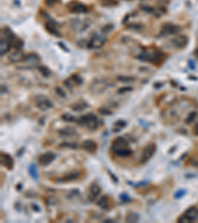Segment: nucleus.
I'll list each match as a JSON object with an SVG mask.
<instances>
[{
    "instance_id": "nucleus-1",
    "label": "nucleus",
    "mask_w": 198,
    "mask_h": 223,
    "mask_svg": "<svg viewBox=\"0 0 198 223\" xmlns=\"http://www.w3.org/2000/svg\"><path fill=\"white\" fill-rule=\"evenodd\" d=\"M112 151L119 157H128L132 154L129 143L122 137H118L112 143Z\"/></svg>"
},
{
    "instance_id": "nucleus-2",
    "label": "nucleus",
    "mask_w": 198,
    "mask_h": 223,
    "mask_svg": "<svg viewBox=\"0 0 198 223\" xmlns=\"http://www.w3.org/2000/svg\"><path fill=\"white\" fill-rule=\"evenodd\" d=\"M76 122L78 123V125L80 126H85L87 127V129L89 130H96L97 127H98V119L97 117L92 114V113H88L86 115H83L81 116L79 119L76 120Z\"/></svg>"
},
{
    "instance_id": "nucleus-3",
    "label": "nucleus",
    "mask_w": 198,
    "mask_h": 223,
    "mask_svg": "<svg viewBox=\"0 0 198 223\" xmlns=\"http://www.w3.org/2000/svg\"><path fill=\"white\" fill-rule=\"evenodd\" d=\"M198 218V208L192 206L183 213L181 217L178 218V222H192Z\"/></svg>"
},
{
    "instance_id": "nucleus-4",
    "label": "nucleus",
    "mask_w": 198,
    "mask_h": 223,
    "mask_svg": "<svg viewBox=\"0 0 198 223\" xmlns=\"http://www.w3.org/2000/svg\"><path fill=\"white\" fill-rule=\"evenodd\" d=\"M35 105L41 109V110H47V109L53 107V102H52L48 97H46L45 95L39 94L35 97Z\"/></svg>"
},
{
    "instance_id": "nucleus-5",
    "label": "nucleus",
    "mask_w": 198,
    "mask_h": 223,
    "mask_svg": "<svg viewBox=\"0 0 198 223\" xmlns=\"http://www.w3.org/2000/svg\"><path fill=\"white\" fill-rule=\"evenodd\" d=\"M162 53L159 51L155 52H145V53L141 54L139 56V59L142 61H151V63H158V61L162 59Z\"/></svg>"
},
{
    "instance_id": "nucleus-6",
    "label": "nucleus",
    "mask_w": 198,
    "mask_h": 223,
    "mask_svg": "<svg viewBox=\"0 0 198 223\" xmlns=\"http://www.w3.org/2000/svg\"><path fill=\"white\" fill-rule=\"evenodd\" d=\"M108 87V83L104 79H95L90 84V90L93 93H101Z\"/></svg>"
},
{
    "instance_id": "nucleus-7",
    "label": "nucleus",
    "mask_w": 198,
    "mask_h": 223,
    "mask_svg": "<svg viewBox=\"0 0 198 223\" xmlns=\"http://www.w3.org/2000/svg\"><path fill=\"white\" fill-rule=\"evenodd\" d=\"M155 149H157V147H155V145L154 143H151L148 146H146L144 151H143L142 157H141V163L144 164L146 162H148V161L153 157V155L155 154Z\"/></svg>"
},
{
    "instance_id": "nucleus-8",
    "label": "nucleus",
    "mask_w": 198,
    "mask_h": 223,
    "mask_svg": "<svg viewBox=\"0 0 198 223\" xmlns=\"http://www.w3.org/2000/svg\"><path fill=\"white\" fill-rule=\"evenodd\" d=\"M105 44V39L99 35H93L91 40L88 42V48L89 49H99Z\"/></svg>"
},
{
    "instance_id": "nucleus-9",
    "label": "nucleus",
    "mask_w": 198,
    "mask_h": 223,
    "mask_svg": "<svg viewBox=\"0 0 198 223\" xmlns=\"http://www.w3.org/2000/svg\"><path fill=\"white\" fill-rule=\"evenodd\" d=\"M180 30V27H178L176 25L171 24V23H167L162 27V35L163 36H167V35H173L176 34V33Z\"/></svg>"
},
{
    "instance_id": "nucleus-10",
    "label": "nucleus",
    "mask_w": 198,
    "mask_h": 223,
    "mask_svg": "<svg viewBox=\"0 0 198 223\" xmlns=\"http://www.w3.org/2000/svg\"><path fill=\"white\" fill-rule=\"evenodd\" d=\"M56 158V155L52 152H48V153L42 154L39 158H38V162L41 166H48L50 165Z\"/></svg>"
},
{
    "instance_id": "nucleus-11",
    "label": "nucleus",
    "mask_w": 198,
    "mask_h": 223,
    "mask_svg": "<svg viewBox=\"0 0 198 223\" xmlns=\"http://www.w3.org/2000/svg\"><path fill=\"white\" fill-rule=\"evenodd\" d=\"M69 10L73 13H85L87 12V6L83 3L79 2H72L69 5Z\"/></svg>"
},
{
    "instance_id": "nucleus-12",
    "label": "nucleus",
    "mask_w": 198,
    "mask_h": 223,
    "mask_svg": "<svg viewBox=\"0 0 198 223\" xmlns=\"http://www.w3.org/2000/svg\"><path fill=\"white\" fill-rule=\"evenodd\" d=\"M1 164L6 169H8L9 170H11L13 169V166H14L13 158L9 154L1 153Z\"/></svg>"
},
{
    "instance_id": "nucleus-13",
    "label": "nucleus",
    "mask_w": 198,
    "mask_h": 223,
    "mask_svg": "<svg viewBox=\"0 0 198 223\" xmlns=\"http://www.w3.org/2000/svg\"><path fill=\"white\" fill-rule=\"evenodd\" d=\"M11 43L9 41L8 38L4 37L1 39V43H0V54L1 56H4L6 55L9 51H10V48H11Z\"/></svg>"
},
{
    "instance_id": "nucleus-14",
    "label": "nucleus",
    "mask_w": 198,
    "mask_h": 223,
    "mask_svg": "<svg viewBox=\"0 0 198 223\" xmlns=\"http://www.w3.org/2000/svg\"><path fill=\"white\" fill-rule=\"evenodd\" d=\"M82 149L88 153H95L97 150V144L93 140H85L82 143Z\"/></svg>"
},
{
    "instance_id": "nucleus-15",
    "label": "nucleus",
    "mask_w": 198,
    "mask_h": 223,
    "mask_svg": "<svg viewBox=\"0 0 198 223\" xmlns=\"http://www.w3.org/2000/svg\"><path fill=\"white\" fill-rule=\"evenodd\" d=\"M26 56L21 52V50H16L14 53H12L10 56H9V61H12V63H20V61H23L25 60Z\"/></svg>"
},
{
    "instance_id": "nucleus-16",
    "label": "nucleus",
    "mask_w": 198,
    "mask_h": 223,
    "mask_svg": "<svg viewBox=\"0 0 198 223\" xmlns=\"http://www.w3.org/2000/svg\"><path fill=\"white\" fill-rule=\"evenodd\" d=\"M172 44L175 48H179V49L184 48V47L187 45V37L183 36V35L177 36L176 38H174L172 40Z\"/></svg>"
},
{
    "instance_id": "nucleus-17",
    "label": "nucleus",
    "mask_w": 198,
    "mask_h": 223,
    "mask_svg": "<svg viewBox=\"0 0 198 223\" xmlns=\"http://www.w3.org/2000/svg\"><path fill=\"white\" fill-rule=\"evenodd\" d=\"M100 192H101L100 187H99L97 183H93L90 187V189H89V196H88L89 200L93 201L94 199L97 198V196L100 194Z\"/></svg>"
},
{
    "instance_id": "nucleus-18",
    "label": "nucleus",
    "mask_w": 198,
    "mask_h": 223,
    "mask_svg": "<svg viewBox=\"0 0 198 223\" xmlns=\"http://www.w3.org/2000/svg\"><path fill=\"white\" fill-rule=\"evenodd\" d=\"M97 204L99 207H101L102 209H110L111 208V202H110V199L107 196H103L99 198V200L97 201Z\"/></svg>"
},
{
    "instance_id": "nucleus-19",
    "label": "nucleus",
    "mask_w": 198,
    "mask_h": 223,
    "mask_svg": "<svg viewBox=\"0 0 198 223\" xmlns=\"http://www.w3.org/2000/svg\"><path fill=\"white\" fill-rule=\"evenodd\" d=\"M46 29L49 31V33L51 34H54L56 36H60V34L58 33V29H56V23H55L54 21H49L46 23Z\"/></svg>"
},
{
    "instance_id": "nucleus-20",
    "label": "nucleus",
    "mask_w": 198,
    "mask_h": 223,
    "mask_svg": "<svg viewBox=\"0 0 198 223\" xmlns=\"http://www.w3.org/2000/svg\"><path fill=\"white\" fill-rule=\"evenodd\" d=\"M59 133L62 137H70L76 134V131H75V129L72 127H65L60 130Z\"/></svg>"
},
{
    "instance_id": "nucleus-21",
    "label": "nucleus",
    "mask_w": 198,
    "mask_h": 223,
    "mask_svg": "<svg viewBox=\"0 0 198 223\" xmlns=\"http://www.w3.org/2000/svg\"><path fill=\"white\" fill-rule=\"evenodd\" d=\"M79 177H80V173L78 172H74V173H70L68 174L67 175H64L63 179H60V182H70V181H74V179H77Z\"/></svg>"
},
{
    "instance_id": "nucleus-22",
    "label": "nucleus",
    "mask_w": 198,
    "mask_h": 223,
    "mask_svg": "<svg viewBox=\"0 0 198 223\" xmlns=\"http://www.w3.org/2000/svg\"><path fill=\"white\" fill-rule=\"evenodd\" d=\"M28 172H29L30 175L34 179H38V178H39V175H38V170H37V168L35 165H31L30 167L28 168Z\"/></svg>"
},
{
    "instance_id": "nucleus-23",
    "label": "nucleus",
    "mask_w": 198,
    "mask_h": 223,
    "mask_svg": "<svg viewBox=\"0 0 198 223\" xmlns=\"http://www.w3.org/2000/svg\"><path fill=\"white\" fill-rule=\"evenodd\" d=\"M127 123L123 120H118L117 122H115L114 124V132H119L120 130H122L123 128L126 126Z\"/></svg>"
},
{
    "instance_id": "nucleus-24",
    "label": "nucleus",
    "mask_w": 198,
    "mask_h": 223,
    "mask_svg": "<svg viewBox=\"0 0 198 223\" xmlns=\"http://www.w3.org/2000/svg\"><path fill=\"white\" fill-rule=\"evenodd\" d=\"M39 60H40L39 57L37 55H29V56H26L24 61H28V63H30V64H36Z\"/></svg>"
},
{
    "instance_id": "nucleus-25",
    "label": "nucleus",
    "mask_w": 198,
    "mask_h": 223,
    "mask_svg": "<svg viewBox=\"0 0 198 223\" xmlns=\"http://www.w3.org/2000/svg\"><path fill=\"white\" fill-rule=\"evenodd\" d=\"M196 117H197V112L196 111H192L191 113H189L188 116L186 117V119H185L186 124H191V123L195 120Z\"/></svg>"
},
{
    "instance_id": "nucleus-26",
    "label": "nucleus",
    "mask_w": 198,
    "mask_h": 223,
    "mask_svg": "<svg viewBox=\"0 0 198 223\" xmlns=\"http://www.w3.org/2000/svg\"><path fill=\"white\" fill-rule=\"evenodd\" d=\"M100 2L103 6H108V7L115 6L118 4V2L116 1V0H100Z\"/></svg>"
},
{
    "instance_id": "nucleus-27",
    "label": "nucleus",
    "mask_w": 198,
    "mask_h": 223,
    "mask_svg": "<svg viewBox=\"0 0 198 223\" xmlns=\"http://www.w3.org/2000/svg\"><path fill=\"white\" fill-rule=\"evenodd\" d=\"M62 119L64 121H67V122H73V121H76L77 119L75 118L74 116L70 115L69 113H64V114L62 115Z\"/></svg>"
},
{
    "instance_id": "nucleus-28",
    "label": "nucleus",
    "mask_w": 198,
    "mask_h": 223,
    "mask_svg": "<svg viewBox=\"0 0 198 223\" xmlns=\"http://www.w3.org/2000/svg\"><path fill=\"white\" fill-rule=\"evenodd\" d=\"M139 219V216L135 214V213H129L126 217V221L127 222H137Z\"/></svg>"
},
{
    "instance_id": "nucleus-29",
    "label": "nucleus",
    "mask_w": 198,
    "mask_h": 223,
    "mask_svg": "<svg viewBox=\"0 0 198 223\" xmlns=\"http://www.w3.org/2000/svg\"><path fill=\"white\" fill-rule=\"evenodd\" d=\"M87 107V104L85 102H81V103H76L74 106H72V109L73 110H76V111H81L83 109H85Z\"/></svg>"
},
{
    "instance_id": "nucleus-30",
    "label": "nucleus",
    "mask_w": 198,
    "mask_h": 223,
    "mask_svg": "<svg viewBox=\"0 0 198 223\" xmlns=\"http://www.w3.org/2000/svg\"><path fill=\"white\" fill-rule=\"evenodd\" d=\"M70 78L72 79V82L75 85H80L82 83V78L79 77L78 74H72V77H70Z\"/></svg>"
},
{
    "instance_id": "nucleus-31",
    "label": "nucleus",
    "mask_w": 198,
    "mask_h": 223,
    "mask_svg": "<svg viewBox=\"0 0 198 223\" xmlns=\"http://www.w3.org/2000/svg\"><path fill=\"white\" fill-rule=\"evenodd\" d=\"M39 70L41 72V74L44 75V77H49V75L51 74V70L47 68V66H44V65H41V66H39Z\"/></svg>"
},
{
    "instance_id": "nucleus-32",
    "label": "nucleus",
    "mask_w": 198,
    "mask_h": 223,
    "mask_svg": "<svg viewBox=\"0 0 198 223\" xmlns=\"http://www.w3.org/2000/svg\"><path fill=\"white\" fill-rule=\"evenodd\" d=\"M118 80H119V82H133L134 78H131V77H118Z\"/></svg>"
},
{
    "instance_id": "nucleus-33",
    "label": "nucleus",
    "mask_w": 198,
    "mask_h": 223,
    "mask_svg": "<svg viewBox=\"0 0 198 223\" xmlns=\"http://www.w3.org/2000/svg\"><path fill=\"white\" fill-rule=\"evenodd\" d=\"M113 28H114V26H113L112 24H107L106 26H104L102 28V32L103 33H109L110 31L113 30Z\"/></svg>"
},
{
    "instance_id": "nucleus-34",
    "label": "nucleus",
    "mask_w": 198,
    "mask_h": 223,
    "mask_svg": "<svg viewBox=\"0 0 198 223\" xmlns=\"http://www.w3.org/2000/svg\"><path fill=\"white\" fill-rule=\"evenodd\" d=\"M185 194V191L184 189H180V191H178L177 192H175V194H174V197L175 198H180L181 196H183Z\"/></svg>"
},
{
    "instance_id": "nucleus-35",
    "label": "nucleus",
    "mask_w": 198,
    "mask_h": 223,
    "mask_svg": "<svg viewBox=\"0 0 198 223\" xmlns=\"http://www.w3.org/2000/svg\"><path fill=\"white\" fill-rule=\"evenodd\" d=\"M141 9H142L143 11H147V12H149V13L154 12V11H155V9H154V8L150 7V6H146V5H142V6H141Z\"/></svg>"
},
{
    "instance_id": "nucleus-36",
    "label": "nucleus",
    "mask_w": 198,
    "mask_h": 223,
    "mask_svg": "<svg viewBox=\"0 0 198 223\" xmlns=\"http://www.w3.org/2000/svg\"><path fill=\"white\" fill-rule=\"evenodd\" d=\"M56 91L58 94H60L62 97H65V92L64 91V89L62 87H56Z\"/></svg>"
},
{
    "instance_id": "nucleus-37",
    "label": "nucleus",
    "mask_w": 198,
    "mask_h": 223,
    "mask_svg": "<svg viewBox=\"0 0 198 223\" xmlns=\"http://www.w3.org/2000/svg\"><path fill=\"white\" fill-rule=\"evenodd\" d=\"M132 89H133V88L130 87V86H127V87H124V88H120L119 90H118V93H125V92L131 91Z\"/></svg>"
},
{
    "instance_id": "nucleus-38",
    "label": "nucleus",
    "mask_w": 198,
    "mask_h": 223,
    "mask_svg": "<svg viewBox=\"0 0 198 223\" xmlns=\"http://www.w3.org/2000/svg\"><path fill=\"white\" fill-rule=\"evenodd\" d=\"M59 0H45V3L47 4L48 6H53L55 4L58 2Z\"/></svg>"
},
{
    "instance_id": "nucleus-39",
    "label": "nucleus",
    "mask_w": 198,
    "mask_h": 223,
    "mask_svg": "<svg viewBox=\"0 0 198 223\" xmlns=\"http://www.w3.org/2000/svg\"><path fill=\"white\" fill-rule=\"evenodd\" d=\"M192 132H193V134H194V135L198 136V122H197L196 124L194 125V127H193V130H192Z\"/></svg>"
},
{
    "instance_id": "nucleus-40",
    "label": "nucleus",
    "mask_w": 198,
    "mask_h": 223,
    "mask_svg": "<svg viewBox=\"0 0 198 223\" xmlns=\"http://www.w3.org/2000/svg\"><path fill=\"white\" fill-rule=\"evenodd\" d=\"M99 111H100V113H102V114H111V112H109L108 110H106V109H104V108H100V109H99Z\"/></svg>"
},
{
    "instance_id": "nucleus-41",
    "label": "nucleus",
    "mask_w": 198,
    "mask_h": 223,
    "mask_svg": "<svg viewBox=\"0 0 198 223\" xmlns=\"http://www.w3.org/2000/svg\"><path fill=\"white\" fill-rule=\"evenodd\" d=\"M142 1H145V0H142Z\"/></svg>"
}]
</instances>
